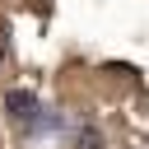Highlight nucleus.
I'll use <instances>...</instances> for the list:
<instances>
[{
	"label": "nucleus",
	"instance_id": "1",
	"mask_svg": "<svg viewBox=\"0 0 149 149\" xmlns=\"http://www.w3.org/2000/svg\"><path fill=\"white\" fill-rule=\"evenodd\" d=\"M5 107H9V116H14L19 126H33V116H37V98H33L28 88H14V93L5 98Z\"/></svg>",
	"mask_w": 149,
	"mask_h": 149
},
{
	"label": "nucleus",
	"instance_id": "2",
	"mask_svg": "<svg viewBox=\"0 0 149 149\" xmlns=\"http://www.w3.org/2000/svg\"><path fill=\"white\" fill-rule=\"evenodd\" d=\"M74 149H102V135H98V126H84V130L74 135Z\"/></svg>",
	"mask_w": 149,
	"mask_h": 149
},
{
	"label": "nucleus",
	"instance_id": "3",
	"mask_svg": "<svg viewBox=\"0 0 149 149\" xmlns=\"http://www.w3.org/2000/svg\"><path fill=\"white\" fill-rule=\"evenodd\" d=\"M5 51H9V23H5V14H0V61H5Z\"/></svg>",
	"mask_w": 149,
	"mask_h": 149
}]
</instances>
